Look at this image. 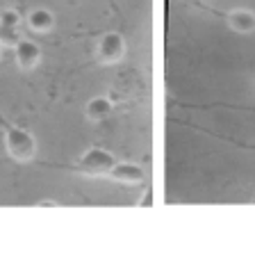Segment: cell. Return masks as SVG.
Segmentation results:
<instances>
[{
    "mask_svg": "<svg viewBox=\"0 0 255 260\" xmlns=\"http://www.w3.org/2000/svg\"><path fill=\"white\" fill-rule=\"evenodd\" d=\"M0 41L5 46H18L21 44V32L14 27H0Z\"/></svg>",
    "mask_w": 255,
    "mask_h": 260,
    "instance_id": "9c48e42d",
    "label": "cell"
},
{
    "mask_svg": "<svg viewBox=\"0 0 255 260\" xmlns=\"http://www.w3.org/2000/svg\"><path fill=\"white\" fill-rule=\"evenodd\" d=\"M117 160L112 153L103 151V148H89L80 160L76 162V171L87 176H100V174H110L114 169Z\"/></svg>",
    "mask_w": 255,
    "mask_h": 260,
    "instance_id": "6da1fadb",
    "label": "cell"
},
{
    "mask_svg": "<svg viewBox=\"0 0 255 260\" xmlns=\"http://www.w3.org/2000/svg\"><path fill=\"white\" fill-rule=\"evenodd\" d=\"M123 48H126V46H123V37L119 35V32H110L98 44V59L103 64L119 62V59L123 57Z\"/></svg>",
    "mask_w": 255,
    "mask_h": 260,
    "instance_id": "3957f363",
    "label": "cell"
},
{
    "mask_svg": "<svg viewBox=\"0 0 255 260\" xmlns=\"http://www.w3.org/2000/svg\"><path fill=\"white\" fill-rule=\"evenodd\" d=\"M141 208H151L153 206V189H148L146 194H143V199H141V203H139Z\"/></svg>",
    "mask_w": 255,
    "mask_h": 260,
    "instance_id": "8fae6325",
    "label": "cell"
},
{
    "mask_svg": "<svg viewBox=\"0 0 255 260\" xmlns=\"http://www.w3.org/2000/svg\"><path fill=\"white\" fill-rule=\"evenodd\" d=\"M110 176H112L114 180H119V183H141V180L146 178L141 167L132 165V162H117L114 169L110 171Z\"/></svg>",
    "mask_w": 255,
    "mask_h": 260,
    "instance_id": "277c9868",
    "label": "cell"
},
{
    "mask_svg": "<svg viewBox=\"0 0 255 260\" xmlns=\"http://www.w3.org/2000/svg\"><path fill=\"white\" fill-rule=\"evenodd\" d=\"M5 144H7V151L14 160L25 162L37 153L34 137L23 128H7V133H5Z\"/></svg>",
    "mask_w": 255,
    "mask_h": 260,
    "instance_id": "7a4b0ae2",
    "label": "cell"
},
{
    "mask_svg": "<svg viewBox=\"0 0 255 260\" xmlns=\"http://www.w3.org/2000/svg\"><path fill=\"white\" fill-rule=\"evenodd\" d=\"M228 23L233 30L237 32H253L255 30V14L248 9H237V12H230Z\"/></svg>",
    "mask_w": 255,
    "mask_h": 260,
    "instance_id": "52a82bcc",
    "label": "cell"
},
{
    "mask_svg": "<svg viewBox=\"0 0 255 260\" xmlns=\"http://www.w3.org/2000/svg\"><path fill=\"white\" fill-rule=\"evenodd\" d=\"M27 23H30V27L34 32H48L55 25V18L48 9H34L30 14V18H27Z\"/></svg>",
    "mask_w": 255,
    "mask_h": 260,
    "instance_id": "ba28073f",
    "label": "cell"
},
{
    "mask_svg": "<svg viewBox=\"0 0 255 260\" xmlns=\"http://www.w3.org/2000/svg\"><path fill=\"white\" fill-rule=\"evenodd\" d=\"M39 57H41V48L32 41H21L16 46V62L21 69H34L39 64Z\"/></svg>",
    "mask_w": 255,
    "mask_h": 260,
    "instance_id": "5b68a950",
    "label": "cell"
},
{
    "mask_svg": "<svg viewBox=\"0 0 255 260\" xmlns=\"http://www.w3.org/2000/svg\"><path fill=\"white\" fill-rule=\"evenodd\" d=\"M112 101L105 99V96H96V99H91L89 103H87V117L91 119V121H103V119L110 117V112H112Z\"/></svg>",
    "mask_w": 255,
    "mask_h": 260,
    "instance_id": "8992f818",
    "label": "cell"
},
{
    "mask_svg": "<svg viewBox=\"0 0 255 260\" xmlns=\"http://www.w3.org/2000/svg\"><path fill=\"white\" fill-rule=\"evenodd\" d=\"M39 206H57V201H41Z\"/></svg>",
    "mask_w": 255,
    "mask_h": 260,
    "instance_id": "7c38bea8",
    "label": "cell"
},
{
    "mask_svg": "<svg viewBox=\"0 0 255 260\" xmlns=\"http://www.w3.org/2000/svg\"><path fill=\"white\" fill-rule=\"evenodd\" d=\"M18 25H21V16H18V12L7 9V12L0 14V27H14V30H18Z\"/></svg>",
    "mask_w": 255,
    "mask_h": 260,
    "instance_id": "30bf717a",
    "label": "cell"
}]
</instances>
